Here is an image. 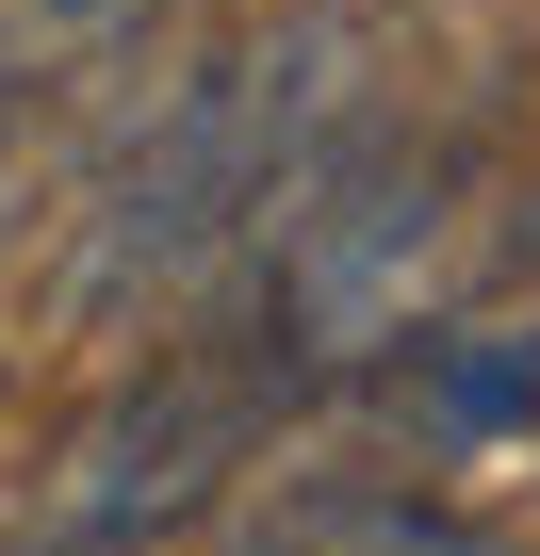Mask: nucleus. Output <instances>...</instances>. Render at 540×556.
Returning a JSON list of instances; mask_svg holds the SVG:
<instances>
[{
    "label": "nucleus",
    "instance_id": "nucleus-1",
    "mask_svg": "<svg viewBox=\"0 0 540 556\" xmlns=\"http://www.w3.org/2000/svg\"><path fill=\"white\" fill-rule=\"evenodd\" d=\"M426 34H442V0H296L279 34L197 50L180 83H131V131L66 197V262H50L66 312L262 278V245L312 213V180L426 99Z\"/></svg>",
    "mask_w": 540,
    "mask_h": 556
},
{
    "label": "nucleus",
    "instance_id": "nucleus-2",
    "mask_svg": "<svg viewBox=\"0 0 540 556\" xmlns=\"http://www.w3.org/2000/svg\"><path fill=\"white\" fill-rule=\"evenodd\" d=\"M459 213H475V99H410L393 131H361L312 213L262 245L246 278V328L279 344L296 377H377L393 344H426L442 312V262H459Z\"/></svg>",
    "mask_w": 540,
    "mask_h": 556
},
{
    "label": "nucleus",
    "instance_id": "nucleus-3",
    "mask_svg": "<svg viewBox=\"0 0 540 556\" xmlns=\"http://www.w3.org/2000/svg\"><path fill=\"white\" fill-rule=\"evenodd\" d=\"M296 393H312V377L262 344V328L164 344L148 377H115V393L50 442V475L17 491L0 556H148V540L213 523V507L246 491V458L279 442V409H296Z\"/></svg>",
    "mask_w": 540,
    "mask_h": 556
},
{
    "label": "nucleus",
    "instance_id": "nucleus-5",
    "mask_svg": "<svg viewBox=\"0 0 540 556\" xmlns=\"http://www.w3.org/2000/svg\"><path fill=\"white\" fill-rule=\"evenodd\" d=\"M246 556H507V540L426 507L410 475H312V491H262Z\"/></svg>",
    "mask_w": 540,
    "mask_h": 556
},
{
    "label": "nucleus",
    "instance_id": "nucleus-4",
    "mask_svg": "<svg viewBox=\"0 0 540 556\" xmlns=\"http://www.w3.org/2000/svg\"><path fill=\"white\" fill-rule=\"evenodd\" d=\"M377 393H393V442H410L426 475L507 458V442H540V328H507V312L426 328V344H393V361H377Z\"/></svg>",
    "mask_w": 540,
    "mask_h": 556
}]
</instances>
